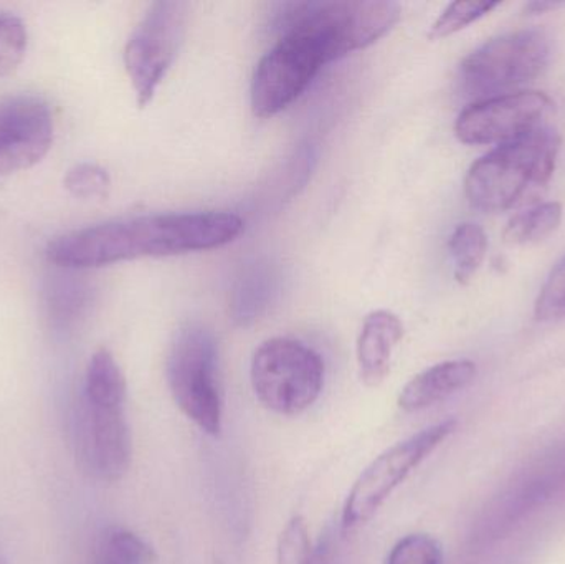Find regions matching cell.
Wrapping results in <instances>:
<instances>
[{
    "label": "cell",
    "mask_w": 565,
    "mask_h": 564,
    "mask_svg": "<svg viewBox=\"0 0 565 564\" xmlns=\"http://www.w3.org/2000/svg\"><path fill=\"white\" fill-rule=\"evenodd\" d=\"M242 232L244 221L231 212L142 215L62 235L50 242L46 258L65 270H89L136 258L212 251Z\"/></svg>",
    "instance_id": "1"
},
{
    "label": "cell",
    "mask_w": 565,
    "mask_h": 564,
    "mask_svg": "<svg viewBox=\"0 0 565 564\" xmlns=\"http://www.w3.org/2000/svg\"><path fill=\"white\" fill-rule=\"evenodd\" d=\"M125 406V374L115 357L102 348L86 368L78 446L86 469L105 482L121 479L131 466L132 443Z\"/></svg>",
    "instance_id": "2"
},
{
    "label": "cell",
    "mask_w": 565,
    "mask_h": 564,
    "mask_svg": "<svg viewBox=\"0 0 565 564\" xmlns=\"http://www.w3.org/2000/svg\"><path fill=\"white\" fill-rule=\"evenodd\" d=\"M559 149V135L547 126L498 146L468 171V201L484 212L514 207L550 182Z\"/></svg>",
    "instance_id": "3"
},
{
    "label": "cell",
    "mask_w": 565,
    "mask_h": 564,
    "mask_svg": "<svg viewBox=\"0 0 565 564\" xmlns=\"http://www.w3.org/2000/svg\"><path fill=\"white\" fill-rule=\"evenodd\" d=\"M401 6L391 0L286 3L278 13L277 29L309 36L329 63L387 35L401 20Z\"/></svg>",
    "instance_id": "4"
},
{
    "label": "cell",
    "mask_w": 565,
    "mask_h": 564,
    "mask_svg": "<svg viewBox=\"0 0 565 564\" xmlns=\"http://www.w3.org/2000/svg\"><path fill=\"white\" fill-rule=\"evenodd\" d=\"M169 390L185 417L207 436L224 426L217 341L211 330L189 323L175 333L166 363Z\"/></svg>",
    "instance_id": "5"
},
{
    "label": "cell",
    "mask_w": 565,
    "mask_h": 564,
    "mask_svg": "<svg viewBox=\"0 0 565 564\" xmlns=\"http://www.w3.org/2000/svg\"><path fill=\"white\" fill-rule=\"evenodd\" d=\"M250 381L262 406L281 416H298L324 387V361L291 338L264 341L252 358Z\"/></svg>",
    "instance_id": "6"
},
{
    "label": "cell",
    "mask_w": 565,
    "mask_h": 564,
    "mask_svg": "<svg viewBox=\"0 0 565 564\" xmlns=\"http://www.w3.org/2000/svg\"><path fill=\"white\" fill-rule=\"evenodd\" d=\"M551 60V39L544 30L523 29L488 40L460 65L465 95L491 98L497 93L526 85L541 75Z\"/></svg>",
    "instance_id": "7"
},
{
    "label": "cell",
    "mask_w": 565,
    "mask_h": 564,
    "mask_svg": "<svg viewBox=\"0 0 565 564\" xmlns=\"http://www.w3.org/2000/svg\"><path fill=\"white\" fill-rule=\"evenodd\" d=\"M455 419L441 421L375 457L355 480L342 510V529L367 523L387 502L394 490L457 430Z\"/></svg>",
    "instance_id": "8"
},
{
    "label": "cell",
    "mask_w": 565,
    "mask_h": 564,
    "mask_svg": "<svg viewBox=\"0 0 565 564\" xmlns=\"http://www.w3.org/2000/svg\"><path fill=\"white\" fill-rule=\"evenodd\" d=\"M188 3L154 2L125 46V66L141 108L154 99L166 73L181 49Z\"/></svg>",
    "instance_id": "9"
},
{
    "label": "cell",
    "mask_w": 565,
    "mask_h": 564,
    "mask_svg": "<svg viewBox=\"0 0 565 564\" xmlns=\"http://www.w3.org/2000/svg\"><path fill=\"white\" fill-rule=\"evenodd\" d=\"M324 53L309 36L281 32L274 49L258 62L252 78V109L258 118H271L306 92L319 70Z\"/></svg>",
    "instance_id": "10"
},
{
    "label": "cell",
    "mask_w": 565,
    "mask_h": 564,
    "mask_svg": "<svg viewBox=\"0 0 565 564\" xmlns=\"http://www.w3.org/2000/svg\"><path fill=\"white\" fill-rule=\"evenodd\" d=\"M553 109V99L541 92L503 93L478 99L455 123V135L465 145H504L540 128Z\"/></svg>",
    "instance_id": "11"
},
{
    "label": "cell",
    "mask_w": 565,
    "mask_h": 564,
    "mask_svg": "<svg viewBox=\"0 0 565 564\" xmlns=\"http://www.w3.org/2000/svg\"><path fill=\"white\" fill-rule=\"evenodd\" d=\"M53 142V116L39 96L0 103V178L39 164Z\"/></svg>",
    "instance_id": "12"
},
{
    "label": "cell",
    "mask_w": 565,
    "mask_h": 564,
    "mask_svg": "<svg viewBox=\"0 0 565 564\" xmlns=\"http://www.w3.org/2000/svg\"><path fill=\"white\" fill-rule=\"evenodd\" d=\"M404 338V324L397 315L375 310L365 317L358 338L359 376L369 387H377L391 373L395 348Z\"/></svg>",
    "instance_id": "13"
},
{
    "label": "cell",
    "mask_w": 565,
    "mask_h": 564,
    "mask_svg": "<svg viewBox=\"0 0 565 564\" xmlns=\"http://www.w3.org/2000/svg\"><path fill=\"white\" fill-rule=\"evenodd\" d=\"M477 377V364L470 360L444 361L412 377L398 394V407L405 413L428 409L470 386Z\"/></svg>",
    "instance_id": "14"
},
{
    "label": "cell",
    "mask_w": 565,
    "mask_h": 564,
    "mask_svg": "<svg viewBox=\"0 0 565 564\" xmlns=\"http://www.w3.org/2000/svg\"><path fill=\"white\" fill-rule=\"evenodd\" d=\"M561 221H563V205L559 202H544L514 215L504 228V242L511 245H524L543 241L559 227Z\"/></svg>",
    "instance_id": "15"
},
{
    "label": "cell",
    "mask_w": 565,
    "mask_h": 564,
    "mask_svg": "<svg viewBox=\"0 0 565 564\" xmlns=\"http://www.w3.org/2000/svg\"><path fill=\"white\" fill-rule=\"evenodd\" d=\"M448 248L454 262L455 278L460 284H468L483 264L488 251L487 234L480 225L465 222L455 228Z\"/></svg>",
    "instance_id": "16"
},
{
    "label": "cell",
    "mask_w": 565,
    "mask_h": 564,
    "mask_svg": "<svg viewBox=\"0 0 565 564\" xmlns=\"http://www.w3.org/2000/svg\"><path fill=\"white\" fill-rule=\"evenodd\" d=\"M88 305V290L72 277H56L46 288V310L60 330L76 323Z\"/></svg>",
    "instance_id": "17"
},
{
    "label": "cell",
    "mask_w": 565,
    "mask_h": 564,
    "mask_svg": "<svg viewBox=\"0 0 565 564\" xmlns=\"http://www.w3.org/2000/svg\"><path fill=\"white\" fill-rule=\"evenodd\" d=\"M151 546L128 530H113L103 540L96 564H151Z\"/></svg>",
    "instance_id": "18"
},
{
    "label": "cell",
    "mask_w": 565,
    "mask_h": 564,
    "mask_svg": "<svg viewBox=\"0 0 565 564\" xmlns=\"http://www.w3.org/2000/svg\"><path fill=\"white\" fill-rule=\"evenodd\" d=\"M500 7V2H475V0H470V2H454L447 7V9L441 12V15L435 20L434 25H431L430 32H428V36L431 40H440L445 39V36L454 35V33L460 32L465 26L470 25V23L477 22L481 17L490 13L491 10Z\"/></svg>",
    "instance_id": "19"
},
{
    "label": "cell",
    "mask_w": 565,
    "mask_h": 564,
    "mask_svg": "<svg viewBox=\"0 0 565 564\" xmlns=\"http://www.w3.org/2000/svg\"><path fill=\"white\" fill-rule=\"evenodd\" d=\"M29 33L25 23L13 15H0V76H9L25 58Z\"/></svg>",
    "instance_id": "20"
},
{
    "label": "cell",
    "mask_w": 565,
    "mask_h": 564,
    "mask_svg": "<svg viewBox=\"0 0 565 564\" xmlns=\"http://www.w3.org/2000/svg\"><path fill=\"white\" fill-rule=\"evenodd\" d=\"M66 191L83 201H99L108 195L111 189V179L108 172L92 162L76 164L66 172L63 179Z\"/></svg>",
    "instance_id": "21"
},
{
    "label": "cell",
    "mask_w": 565,
    "mask_h": 564,
    "mask_svg": "<svg viewBox=\"0 0 565 564\" xmlns=\"http://www.w3.org/2000/svg\"><path fill=\"white\" fill-rule=\"evenodd\" d=\"M315 550L306 520L299 515L292 517L278 540L277 564H309Z\"/></svg>",
    "instance_id": "22"
},
{
    "label": "cell",
    "mask_w": 565,
    "mask_h": 564,
    "mask_svg": "<svg viewBox=\"0 0 565 564\" xmlns=\"http://www.w3.org/2000/svg\"><path fill=\"white\" fill-rule=\"evenodd\" d=\"M444 552L440 543L430 535L405 536L395 543L394 549L388 553L385 564H441Z\"/></svg>",
    "instance_id": "23"
},
{
    "label": "cell",
    "mask_w": 565,
    "mask_h": 564,
    "mask_svg": "<svg viewBox=\"0 0 565 564\" xmlns=\"http://www.w3.org/2000/svg\"><path fill=\"white\" fill-rule=\"evenodd\" d=\"M537 320L565 318V255L557 262L536 301Z\"/></svg>",
    "instance_id": "24"
},
{
    "label": "cell",
    "mask_w": 565,
    "mask_h": 564,
    "mask_svg": "<svg viewBox=\"0 0 565 564\" xmlns=\"http://www.w3.org/2000/svg\"><path fill=\"white\" fill-rule=\"evenodd\" d=\"M265 278L267 277H260V274H250L245 281L242 280L241 287L235 291V297H237L234 301L235 320L247 323L260 315L268 295V285L265 284Z\"/></svg>",
    "instance_id": "25"
},
{
    "label": "cell",
    "mask_w": 565,
    "mask_h": 564,
    "mask_svg": "<svg viewBox=\"0 0 565 564\" xmlns=\"http://www.w3.org/2000/svg\"><path fill=\"white\" fill-rule=\"evenodd\" d=\"M309 564H334V562H332L331 552H329V546H318V549L315 550V555H312L311 563Z\"/></svg>",
    "instance_id": "26"
},
{
    "label": "cell",
    "mask_w": 565,
    "mask_h": 564,
    "mask_svg": "<svg viewBox=\"0 0 565 564\" xmlns=\"http://www.w3.org/2000/svg\"><path fill=\"white\" fill-rule=\"evenodd\" d=\"M563 3L557 2H543V0H534V2L527 3L526 10L527 12L533 13H543L546 12V10L550 9H556V7H561Z\"/></svg>",
    "instance_id": "27"
}]
</instances>
